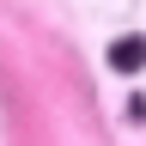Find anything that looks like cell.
<instances>
[{"instance_id": "cell-1", "label": "cell", "mask_w": 146, "mask_h": 146, "mask_svg": "<svg viewBox=\"0 0 146 146\" xmlns=\"http://www.w3.org/2000/svg\"><path fill=\"white\" fill-rule=\"evenodd\" d=\"M110 67L116 73H140L146 67V36H116L110 43Z\"/></svg>"}]
</instances>
